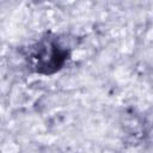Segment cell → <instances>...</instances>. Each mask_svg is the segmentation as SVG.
Returning <instances> with one entry per match:
<instances>
[{
    "mask_svg": "<svg viewBox=\"0 0 153 153\" xmlns=\"http://www.w3.org/2000/svg\"><path fill=\"white\" fill-rule=\"evenodd\" d=\"M71 51L56 37L47 36L41 38L26 55L29 67L43 75H50L59 72L68 61Z\"/></svg>",
    "mask_w": 153,
    "mask_h": 153,
    "instance_id": "obj_1",
    "label": "cell"
}]
</instances>
